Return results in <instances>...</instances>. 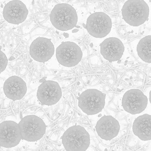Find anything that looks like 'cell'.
I'll return each mask as SVG.
<instances>
[{
    "mask_svg": "<svg viewBox=\"0 0 151 151\" xmlns=\"http://www.w3.org/2000/svg\"><path fill=\"white\" fill-rule=\"evenodd\" d=\"M50 20L52 25L61 31H68L77 24L78 16L75 9L68 4H56L52 9Z\"/></svg>",
    "mask_w": 151,
    "mask_h": 151,
    "instance_id": "cell-1",
    "label": "cell"
},
{
    "mask_svg": "<svg viewBox=\"0 0 151 151\" xmlns=\"http://www.w3.org/2000/svg\"><path fill=\"white\" fill-rule=\"evenodd\" d=\"M62 138V143L67 151H86L90 144L89 134L80 126L68 128Z\"/></svg>",
    "mask_w": 151,
    "mask_h": 151,
    "instance_id": "cell-2",
    "label": "cell"
},
{
    "mask_svg": "<svg viewBox=\"0 0 151 151\" xmlns=\"http://www.w3.org/2000/svg\"><path fill=\"white\" fill-rule=\"evenodd\" d=\"M149 7L142 0H129L122 9L123 19L130 25L138 27L143 24L149 16Z\"/></svg>",
    "mask_w": 151,
    "mask_h": 151,
    "instance_id": "cell-3",
    "label": "cell"
},
{
    "mask_svg": "<svg viewBox=\"0 0 151 151\" xmlns=\"http://www.w3.org/2000/svg\"><path fill=\"white\" fill-rule=\"evenodd\" d=\"M22 139L29 142L41 139L45 134L46 126L43 120L36 115H28L19 123Z\"/></svg>",
    "mask_w": 151,
    "mask_h": 151,
    "instance_id": "cell-4",
    "label": "cell"
},
{
    "mask_svg": "<svg viewBox=\"0 0 151 151\" xmlns=\"http://www.w3.org/2000/svg\"><path fill=\"white\" fill-rule=\"evenodd\" d=\"M106 95V93L97 89L87 90L78 97V106L87 115L97 114L105 106Z\"/></svg>",
    "mask_w": 151,
    "mask_h": 151,
    "instance_id": "cell-5",
    "label": "cell"
},
{
    "mask_svg": "<svg viewBox=\"0 0 151 151\" xmlns=\"http://www.w3.org/2000/svg\"><path fill=\"white\" fill-rule=\"evenodd\" d=\"M83 26L90 35L96 38H103L109 33L112 27L109 16L103 12H96L89 16Z\"/></svg>",
    "mask_w": 151,
    "mask_h": 151,
    "instance_id": "cell-6",
    "label": "cell"
},
{
    "mask_svg": "<svg viewBox=\"0 0 151 151\" xmlns=\"http://www.w3.org/2000/svg\"><path fill=\"white\" fill-rule=\"evenodd\" d=\"M58 63L66 67L78 65L82 60L83 52L79 46L71 42H63L56 50Z\"/></svg>",
    "mask_w": 151,
    "mask_h": 151,
    "instance_id": "cell-7",
    "label": "cell"
},
{
    "mask_svg": "<svg viewBox=\"0 0 151 151\" xmlns=\"http://www.w3.org/2000/svg\"><path fill=\"white\" fill-rule=\"evenodd\" d=\"M148 104L147 96L140 90H130L123 95L122 106L126 111L132 114H138L145 110Z\"/></svg>",
    "mask_w": 151,
    "mask_h": 151,
    "instance_id": "cell-8",
    "label": "cell"
},
{
    "mask_svg": "<svg viewBox=\"0 0 151 151\" xmlns=\"http://www.w3.org/2000/svg\"><path fill=\"white\" fill-rule=\"evenodd\" d=\"M21 139L19 124L10 120L0 123V146L12 148L17 146Z\"/></svg>",
    "mask_w": 151,
    "mask_h": 151,
    "instance_id": "cell-9",
    "label": "cell"
},
{
    "mask_svg": "<svg viewBox=\"0 0 151 151\" xmlns=\"http://www.w3.org/2000/svg\"><path fill=\"white\" fill-rule=\"evenodd\" d=\"M37 96L41 104L52 106L60 101L62 96V89L57 82L45 81L39 87Z\"/></svg>",
    "mask_w": 151,
    "mask_h": 151,
    "instance_id": "cell-10",
    "label": "cell"
},
{
    "mask_svg": "<svg viewBox=\"0 0 151 151\" xmlns=\"http://www.w3.org/2000/svg\"><path fill=\"white\" fill-rule=\"evenodd\" d=\"M54 53V47L50 39L39 37L34 40L29 47L32 59L40 63L47 62Z\"/></svg>",
    "mask_w": 151,
    "mask_h": 151,
    "instance_id": "cell-11",
    "label": "cell"
},
{
    "mask_svg": "<svg viewBox=\"0 0 151 151\" xmlns=\"http://www.w3.org/2000/svg\"><path fill=\"white\" fill-rule=\"evenodd\" d=\"M28 14V10L25 5L20 1H10L4 8L3 15L4 19L14 24L23 22Z\"/></svg>",
    "mask_w": 151,
    "mask_h": 151,
    "instance_id": "cell-12",
    "label": "cell"
},
{
    "mask_svg": "<svg viewBox=\"0 0 151 151\" xmlns=\"http://www.w3.org/2000/svg\"><path fill=\"white\" fill-rule=\"evenodd\" d=\"M100 47L101 55L111 63L120 60L125 50L122 42L114 37L106 39L100 44Z\"/></svg>",
    "mask_w": 151,
    "mask_h": 151,
    "instance_id": "cell-13",
    "label": "cell"
},
{
    "mask_svg": "<svg viewBox=\"0 0 151 151\" xmlns=\"http://www.w3.org/2000/svg\"><path fill=\"white\" fill-rule=\"evenodd\" d=\"M95 128L100 137L110 140L118 135L120 125L119 122L111 116H104L98 120Z\"/></svg>",
    "mask_w": 151,
    "mask_h": 151,
    "instance_id": "cell-14",
    "label": "cell"
},
{
    "mask_svg": "<svg viewBox=\"0 0 151 151\" xmlns=\"http://www.w3.org/2000/svg\"><path fill=\"white\" fill-rule=\"evenodd\" d=\"M6 96L12 100H20L27 91L26 83L19 76H12L5 82L3 87Z\"/></svg>",
    "mask_w": 151,
    "mask_h": 151,
    "instance_id": "cell-15",
    "label": "cell"
},
{
    "mask_svg": "<svg viewBox=\"0 0 151 151\" xmlns=\"http://www.w3.org/2000/svg\"><path fill=\"white\" fill-rule=\"evenodd\" d=\"M134 134L143 141L151 139V116L144 114L137 118L133 124Z\"/></svg>",
    "mask_w": 151,
    "mask_h": 151,
    "instance_id": "cell-16",
    "label": "cell"
},
{
    "mask_svg": "<svg viewBox=\"0 0 151 151\" xmlns=\"http://www.w3.org/2000/svg\"><path fill=\"white\" fill-rule=\"evenodd\" d=\"M151 36H148L141 39L138 44L137 51L138 56L145 63H151Z\"/></svg>",
    "mask_w": 151,
    "mask_h": 151,
    "instance_id": "cell-17",
    "label": "cell"
},
{
    "mask_svg": "<svg viewBox=\"0 0 151 151\" xmlns=\"http://www.w3.org/2000/svg\"><path fill=\"white\" fill-rule=\"evenodd\" d=\"M8 60L5 54L0 50V73L4 71L7 66Z\"/></svg>",
    "mask_w": 151,
    "mask_h": 151,
    "instance_id": "cell-18",
    "label": "cell"
},
{
    "mask_svg": "<svg viewBox=\"0 0 151 151\" xmlns=\"http://www.w3.org/2000/svg\"><path fill=\"white\" fill-rule=\"evenodd\" d=\"M63 35L65 38H68L69 37V34L67 33H64Z\"/></svg>",
    "mask_w": 151,
    "mask_h": 151,
    "instance_id": "cell-19",
    "label": "cell"
},
{
    "mask_svg": "<svg viewBox=\"0 0 151 151\" xmlns=\"http://www.w3.org/2000/svg\"><path fill=\"white\" fill-rule=\"evenodd\" d=\"M79 31V29H73L72 31L73 33H75V32H78Z\"/></svg>",
    "mask_w": 151,
    "mask_h": 151,
    "instance_id": "cell-20",
    "label": "cell"
},
{
    "mask_svg": "<svg viewBox=\"0 0 151 151\" xmlns=\"http://www.w3.org/2000/svg\"><path fill=\"white\" fill-rule=\"evenodd\" d=\"M76 27V28H80V27L79 26H76L75 27Z\"/></svg>",
    "mask_w": 151,
    "mask_h": 151,
    "instance_id": "cell-21",
    "label": "cell"
},
{
    "mask_svg": "<svg viewBox=\"0 0 151 151\" xmlns=\"http://www.w3.org/2000/svg\"><path fill=\"white\" fill-rule=\"evenodd\" d=\"M10 59H11V60H13V59H14V58L13 57V56H12V57H11V58H10Z\"/></svg>",
    "mask_w": 151,
    "mask_h": 151,
    "instance_id": "cell-22",
    "label": "cell"
},
{
    "mask_svg": "<svg viewBox=\"0 0 151 151\" xmlns=\"http://www.w3.org/2000/svg\"><path fill=\"white\" fill-rule=\"evenodd\" d=\"M150 102H151V91H150Z\"/></svg>",
    "mask_w": 151,
    "mask_h": 151,
    "instance_id": "cell-23",
    "label": "cell"
}]
</instances>
